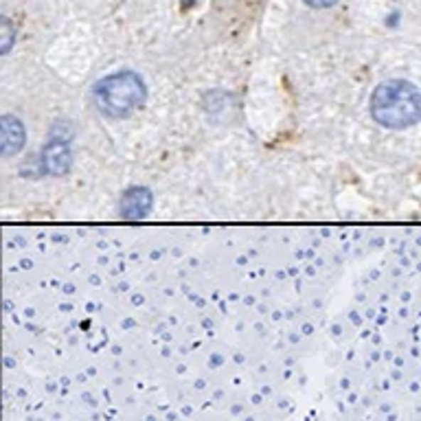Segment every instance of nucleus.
I'll use <instances>...</instances> for the list:
<instances>
[{"mask_svg":"<svg viewBox=\"0 0 421 421\" xmlns=\"http://www.w3.org/2000/svg\"><path fill=\"white\" fill-rule=\"evenodd\" d=\"M368 110L386 129L412 127L421 121V92L406 79H388L373 90Z\"/></svg>","mask_w":421,"mask_h":421,"instance_id":"1","label":"nucleus"},{"mask_svg":"<svg viewBox=\"0 0 421 421\" xmlns=\"http://www.w3.org/2000/svg\"><path fill=\"white\" fill-rule=\"evenodd\" d=\"M145 82L134 70H117L112 75H105L90 90L95 110L108 119L129 117L145 103Z\"/></svg>","mask_w":421,"mask_h":421,"instance_id":"2","label":"nucleus"},{"mask_svg":"<svg viewBox=\"0 0 421 421\" xmlns=\"http://www.w3.org/2000/svg\"><path fill=\"white\" fill-rule=\"evenodd\" d=\"M42 165L44 171L50 176H66L73 165V149L66 137L53 134L42 151Z\"/></svg>","mask_w":421,"mask_h":421,"instance_id":"3","label":"nucleus"},{"mask_svg":"<svg viewBox=\"0 0 421 421\" xmlns=\"http://www.w3.org/2000/svg\"><path fill=\"white\" fill-rule=\"evenodd\" d=\"M154 204V196L147 187H129L121 196L119 210L125 220H143Z\"/></svg>","mask_w":421,"mask_h":421,"instance_id":"4","label":"nucleus"},{"mask_svg":"<svg viewBox=\"0 0 421 421\" xmlns=\"http://www.w3.org/2000/svg\"><path fill=\"white\" fill-rule=\"evenodd\" d=\"M26 141V129L22 125V121L14 114H5L0 119V151L3 156H14L18 151H22Z\"/></svg>","mask_w":421,"mask_h":421,"instance_id":"5","label":"nucleus"},{"mask_svg":"<svg viewBox=\"0 0 421 421\" xmlns=\"http://www.w3.org/2000/svg\"><path fill=\"white\" fill-rule=\"evenodd\" d=\"M11 44H14V29L9 20H3V53H9Z\"/></svg>","mask_w":421,"mask_h":421,"instance_id":"6","label":"nucleus"},{"mask_svg":"<svg viewBox=\"0 0 421 421\" xmlns=\"http://www.w3.org/2000/svg\"><path fill=\"white\" fill-rule=\"evenodd\" d=\"M338 3V0H305V5L314 7V9H327V7H334Z\"/></svg>","mask_w":421,"mask_h":421,"instance_id":"7","label":"nucleus"}]
</instances>
